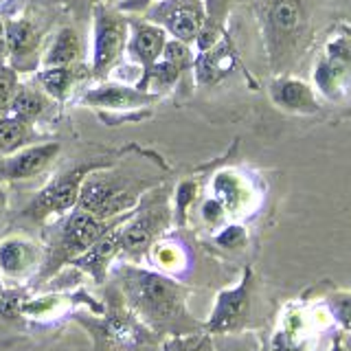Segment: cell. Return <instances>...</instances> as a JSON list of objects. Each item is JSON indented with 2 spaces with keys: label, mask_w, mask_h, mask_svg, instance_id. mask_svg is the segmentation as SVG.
I'll list each match as a JSON object with an SVG mask.
<instances>
[{
  "label": "cell",
  "mask_w": 351,
  "mask_h": 351,
  "mask_svg": "<svg viewBox=\"0 0 351 351\" xmlns=\"http://www.w3.org/2000/svg\"><path fill=\"white\" fill-rule=\"evenodd\" d=\"M110 277V285L121 294L123 303L158 338L204 332V323H197L186 310L189 290L169 274L138 263L117 261Z\"/></svg>",
  "instance_id": "6da1fadb"
},
{
  "label": "cell",
  "mask_w": 351,
  "mask_h": 351,
  "mask_svg": "<svg viewBox=\"0 0 351 351\" xmlns=\"http://www.w3.org/2000/svg\"><path fill=\"white\" fill-rule=\"evenodd\" d=\"M71 316L90 336L95 351H156L162 340L130 310L112 285H108L99 312L77 310Z\"/></svg>",
  "instance_id": "7a4b0ae2"
},
{
  "label": "cell",
  "mask_w": 351,
  "mask_h": 351,
  "mask_svg": "<svg viewBox=\"0 0 351 351\" xmlns=\"http://www.w3.org/2000/svg\"><path fill=\"white\" fill-rule=\"evenodd\" d=\"M114 162H117L114 156H101V158L77 162L66 171L58 173L44 189H40L31 197V202L22 208L20 219H25V222L33 226H47L55 222V219L64 217L66 213H71L77 206L82 184L88 176L97 169L110 167Z\"/></svg>",
  "instance_id": "3957f363"
},
{
  "label": "cell",
  "mask_w": 351,
  "mask_h": 351,
  "mask_svg": "<svg viewBox=\"0 0 351 351\" xmlns=\"http://www.w3.org/2000/svg\"><path fill=\"white\" fill-rule=\"evenodd\" d=\"M149 182L117 171V162L93 171L82 184L77 208L95 215L97 219H114L130 213L138 204Z\"/></svg>",
  "instance_id": "277c9868"
},
{
  "label": "cell",
  "mask_w": 351,
  "mask_h": 351,
  "mask_svg": "<svg viewBox=\"0 0 351 351\" xmlns=\"http://www.w3.org/2000/svg\"><path fill=\"white\" fill-rule=\"evenodd\" d=\"M173 208L169 206V195L165 189H158L149 195H143L138 204L132 208L130 217L119 228L121 252L119 259H143L149 248L162 237L171 226Z\"/></svg>",
  "instance_id": "5b68a950"
},
{
  "label": "cell",
  "mask_w": 351,
  "mask_h": 351,
  "mask_svg": "<svg viewBox=\"0 0 351 351\" xmlns=\"http://www.w3.org/2000/svg\"><path fill=\"white\" fill-rule=\"evenodd\" d=\"M307 31V11L303 0H270L263 14V36L274 69L294 60Z\"/></svg>",
  "instance_id": "8992f818"
},
{
  "label": "cell",
  "mask_w": 351,
  "mask_h": 351,
  "mask_svg": "<svg viewBox=\"0 0 351 351\" xmlns=\"http://www.w3.org/2000/svg\"><path fill=\"white\" fill-rule=\"evenodd\" d=\"M312 82L314 90L332 101L351 97V31L345 25L323 40L314 62Z\"/></svg>",
  "instance_id": "52a82bcc"
},
{
  "label": "cell",
  "mask_w": 351,
  "mask_h": 351,
  "mask_svg": "<svg viewBox=\"0 0 351 351\" xmlns=\"http://www.w3.org/2000/svg\"><path fill=\"white\" fill-rule=\"evenodd\" d=\"M95 33H93V66L90 75L104 80L119 64L130 38V20L119 9L97 5L93 9Z\"/></svg>",
  "instance_id": "ba28073f"
},
{
  "label": "cell",
  "mask_w": 351,
  "mask_h": 351,
  "mask_svg": "<svg viewBox=\"0 0 351 351\" xmlns=\"http://www.w3.org/2000/svg\"><path fill=\"white\" fill-rule=\"evenodd\" d=\"M252 285H255V277H252V270L246 268L244 277H241L237 285L217 294L211 316L204 323L206 334L239 332L248 323L250 305H252Z\"/></svg>",
  "instance_id": "9c48e42d"
},
{
  "label": "cell",
  "mask_w": 351,
  "mask_h": 351,
  "mask_svg": "<svg viewBox=\"0 0 351 351\" xmlns=\"http://www.w3.org/2000/svg\"><path fill=\"white\" fill-rule=\"evenodd\" d=\"M147 20L184 44L200 36L206 25L202 0H158L147 9Z\"/></svg>",
  "instance_id": "30bf717a"
},
{
  "label": "cell",
  "mask_w": 351,
  "mask_h": 351,
  "mask_svg": "<svg viewBox=\"0 0 351 351\" xmlns=\"http://www.w3.org/2000/svg\"><path fill=\"white\" fill-rule=\"evenodd\" d=\"M44 261V244L27 235L0 239V277L9 283H27L38 277Z\"/></svg>",
  "instance_id": "8fae6325"
},
{
  "label": "cell",
  "mask_w": 351,
  "mask_h": 351,
  "mask_svg": "<svg viewBox=\"0 0 351 351\" xmlns=\"http://www.w3.org/2000/svg\"><path fill=\"white\" fill-rule=\"evenodd\" d=\"M62 154V143L49 141L38 145H27L9 156L0 158V184L31 180L44 173Z\"/></svg>",
  "instance_id": "7c38bea8"
},
{
  "label": "cell",
  "mask_w": 351,
  "mask_h": 351,
  "mask_svg": "<svg viewBox=\"0 0 351 351\" xmlns=\"http://www.w3.org/2000/svg\"><path fill=\"white\" fill-rule=\"evenodd\" d=\"M158 93L141 90L136 86H123V84H104L86 90L80 99L82 106L108 110V112H136V110L149 108L160 101Z\"/></svg>",
  "instance_id": "4fadbf2b"
},
{
  "label": "cell",
  "mask_w": 351,
  "mask_h": 351,
  "mask_svg": "<svg viewBox=\"0 0 351 351\" xmlns=\"http://www.w3.org/2000/svg\"><path fill=\"white\" fill-rule=\"evenodd\" d=\"M165 44H167V31L162 27L154 25L149 20H132L130 22V38H128V51L132 60L141 64V80L136 88L147 90L149 84V73L154 64L160 60Z\"/></svg>",
  "instance_id": "5bb4252c"
},
{
  "label": "cell",
  "mask_w": 351,
  "mask_h": 351,
  "mask_svg": "<svg viewBox=\"0 0 351 351\" xmlns=\"http://www.w3.org/2000/svg\"><path fill=\"white\" fill-rule=\"evenodd\" d=\"M123 224V222H121ZM119 226L110 228L104 237H99L95 244L88 248L84 255L77 257L71 266L86 272L97 285H106L110 279V270L114 268V263L119 261L121 252V237H119Z\"/></svg>",
  "instance_id": "9a60e30c"
},
{
  "label": "cell",
  "mask_w": 351,
  "mask_h": 351,
  "mask_svg": "<svg viewBox=\"0 0 351 351\" xmlns=\"http://www.w3.org/2000/svg\"><path fill=\"white\" fill-rule=\"evenodd\" d=\"M270 99L277 108L292 114H314L321 108L314 88L288 75H281L270 84Z\"/></svg>",
  "instance_id": "2e32d148"
},
{
  "label": "cell",
  "mask_w": 351,
  "mask_h": 351,
  "mask_svg": "<svg viewBox=\"0 0 351 351\" xmlns=\"http://www.w3.org/2000/svg\"><path fill=\"white\" fill-rule=\"evenodd\" d=\"M5 29H7V58L16 62L14 69L18 71L22 60L36 58L38 55L40 31L29 20H9L5 22Z\"/></svg>",
  "instance_id": "e0dca14e"
},
{
  "label": "cell",
  "mask_w": 351,
  "mask_h": 351,
  "mask_svg": "<svg viewBox=\"0 0 351 351\" xmlns=\"http://www.w3.org/2000/svg\"><path fill=\"white\" fill-rule=\"evenodd\" d=\"M82 66H49L38 73V84L42 86V90L47 93L55 101H64L69 99L73 86L82 80Z\"/></svg>",
  "instance_id": "ac0fdd59"
},
{
  "label": "cell",
  "mask_w": 351,
  "mask_h": 351,
  "mask_svg": "<svg viewBox=\"0 0 351 351\" xmlns=\"http://www.w3.org/2000/svg\"><path fill=\"white\" fill-rule=\"evenodd\" d=\"M53 99L38 88H29V86H18V90L14 95V101L9 106V114L22 119L25 123L33 125L36 121L47 112Z\"/></svg>",
  "instance_id": "d6986e66"
},
{
  "label": "cell",
  "mask_w": 351,
  "mask_h": 351,
  "mask_svg": "<svg viewBox=\"0 0 351 351\" xmlns=\"http://www.w3.org/2000/svg\"><path fill=\"white\" fill-rule=\"evenodd\" d=\"M82 58V42L80 36L75 33V29L64 27L58 31V36L53 38L49 51L44 53L42 64L44 69L49 66H73Z\"/></svg>",
  "instance_id": "ffe728a7"
},
{
  "label": "cell",
  "mask_w": 351,
  "mask_h": 351,
  "mask_svg": "<svg viewBox=\"0 0 351 351\" xmlns=\"http://www.w3.org/2000/svg\"><path fill=\"white\" fill-rule=\"evenodd\" d=\"M213 191H215V200L224 206V211L230 213H237L244 206L248 195L244 180L233 171H219L213 180Z\"/></svg>",
  "instance_id": "44dd1931"
},
{
  "label": "cell",
  "mask_w": 351,
  "mask_h": 351,
  "mask_svg": "<svg viewBox=\"0 0 351 351\" xmlns=\"http://www.w3.org/2000/svg\"><path fill=\"white\" fill-rule=\"evenodd\" d=\"M31 138L33 130L29 123L11 114L0 117V156H9V154L27 147Z\"/></svg>",
  "instance_id": "7402d4cb"
},
{
  "label": "cell",
  "mask_w": 351,
  "mask_h": 351,
  "mask_svg": "<svg viewBox=\"0 0 351 351\" xmlns=\"http://www.w3.org/2000/svg\"><path fill=\"white\" fill-rule=\"evenodd\" d=\"M156 351H215L213 340L206 332H193L182 336H169L160 340Z\"/></svg>",
  "instance_id": "603a6c76"
},
{
  "label": "cell",
  "mask_w": 351,
  "mask_h": 351,
  "mask_svg": "<svg viewBox=\"0 0 351 351\" xmlns=\"http://www.w3.org/2000/svg\"><path fill=\"white\" fill-rule=\"evenodd\" d=\"M18 71L14 66L0 64V117L9 114V106L18 90Z\"/></svg>",
  "instance_id": "cb8c5ba5"
},
{
  "label": "cell",
  "mask_w": 351,
  "mask_h": 351,
  "mask_svg": "<svg viewBox=\"0 0 351 351\" xmlns=\"http://www.w3.org/2000/svg\"><path fill=\"white\" fill-rule=\"evenodd\" d=\"M160 60L173 64L176 69L182 71V73L189 69V66H193V55H191L189 47H186V44L180 42V40H167V44H165V49H162Z\"/></svg>",
  "instance_id": "d4e9b609"
},
{
  "label": "cell",
  "mask_w": 351,
  "mask_h": 351,
  "mask_svg": "<svg viewBox=\"0 0 351 351\" xmlns=\"http://www.w3.org/2000/svg\"><path fill=\"white\" fill-rule=\"evenodd\" d=\"M197 193V186L193 180H182L178 186H176V197H173V219L176 224H184L186 219V208L191 206L193 197Z\"/></svg>",
  "instance_id": "484cf974"
},
{
  "label": "cell",
  "mask_w": 351,
  "mask_h": 351,
  "mask_svg": "<svg viewBox=\"0 0 351 351\" xmlns=\"http://www.w3.org/2000/svg\"><path fill=\"white\" fill-rule=\"evenodd\" d=\"M244 239H246V230L233 224V226H226L222 233L217 235V244L224 248H237L244 244Z\"/></svg>",
  "instance_id": "4316f807"
},
{
  "label": "cell",
  "mask_w": 351,
  "mask_h": 351,
  "mask_svg": "<svg viewBox=\"0 0 351 351\" xmlns=\"http://www.w3.org/2000/svg\"><path fill=\"white\" fill-rule=\"evenodd\" d=\"M332 307H334V314L338 316V321L347 329H351V296H345V294L334 296Z\"/></svg>",
  "instance_id": "83f0119b"
},
{
  "label": "cell",
  "mask_w": 351,
  "mask_h": 351,
  "mask_svg": "<svg viewBox=\"0 0 351 351\" xmlns=\"http://www.w3.org/2000/svg\"><path fill=\"white\" fill-rule=\"evenodd\" d=\"M224 206L219 204L215 197H211V200H206L202 204V217L206 219L208 224H217V222H222V217H224Z\"/></svg>",
  "instance_id": "f1b7e54d"
},
{
  "label": "cell",
  "mask_w": 351,
  "mask_h": 351,
  "mask_svg": "<svg viewBox=\"0 0 351 351\" xmlns=\"http://www.w3.org/2000/svg\"><path fill=\"white\" fill-rule=\"evenodd\" d=\"M154 3H158V0H119L117 9L121 14H141V11H147Z\"/></svg>",
  "instance_id": "f546056e"
},
{
  "label": "cell",
  "mask_w": 351,
  "mask_h": 351,
  "mask_svg": "<svg viewBox=\"0 0 351 351\" xmlns=\"http://www.w3.org/2000/svg\"><path fill=\"white\" fill-rule=\"evenodd\" d=\"M7 60V29H5V20L0 18V64H5Z\"/></svg>",
  "instance_id": "4dcf8cb0"
},
{
  "label": "cell",
  "mask_w": 351,
  "mask_h": 351,
  "mask_svg": "<svg viewBox=\"0 0 351 351\" xmlns=\"http://www.w3.org/2000/svg\"><path fill=\"white\" fill-rule=\"evenodd\" d=\"M7 202H9V197H7V191L0 186V215H3L7 211Z\"/></svg>",
  "instance_id": "1f68e13d"
},
{
  "label": "cell",
  "mask_w": 351,
  "mask_h": 351,
  "mask_svg": "<svg viewBox=\"0 0 351 351\" xmlns=\"http://www.w3.org/2000/svg\"><path fill=\"white\" fill-rule=\"evenodd\" d=\"M7 290H5V281H3V277H0V299H3V294H5Z\"/></svg>",
  "instance_id": "d6a6232c"
},
{
  "label": "cell",
  "mask_w": 351,
  "mask_h": 351,
  "mask_svg": "<svg viewBox=\"0 0 351 351\" xmlns=\"http://www.w3.org/2000/svg\"><path fill=\"white\" fill-rule=\"evenodd\" d=\"M108 3H117V0H108Z\"/></svg>",
  "instance_id": "836d02e7"
}]
</instances>
